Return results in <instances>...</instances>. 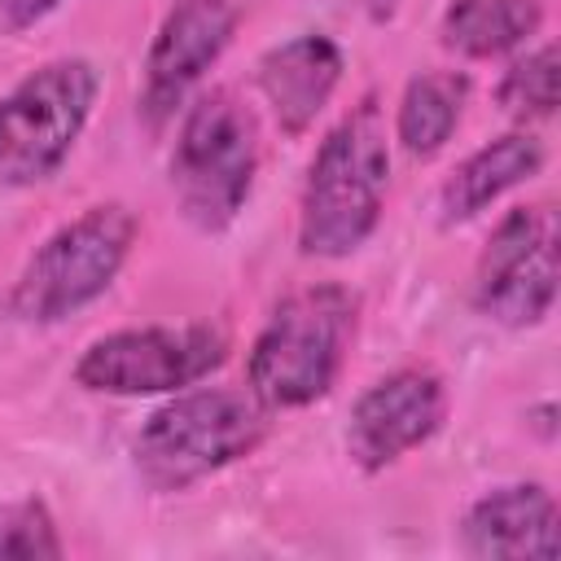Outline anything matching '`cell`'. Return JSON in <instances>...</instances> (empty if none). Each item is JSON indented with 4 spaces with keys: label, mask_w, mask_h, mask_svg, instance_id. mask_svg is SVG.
<instances>
[{
    "label": "cell",
    "mask_w": 561,
    "mask_h": 561,
    "mask_svg": "<svg viewBox=\"0 0 561 561\" xmlns=\"http://www.w3.org/2000/svg\"><path fill=\"white\" fill-rule=\"evenodd\" d=\"M390 175L386 123L373 101L351 110L316 149L307 184H302V215H298V245L316 259H342L368 241L381 219Z\"/></svg>",
    "instance_id": "1"
},
{
    "label": "cell",
    "mask_w": 561,
    "mask_h": 561,
    "mask_svg": "<svg viewBox=\"0 0 561 561\" xmlns=\"http://www.w3.org/2000/svg\"><path fill=\"white\" fill-rule=\"evenodd\" d=\"M267 412L254 390L237 386L175 390L136 434V469L158 491H184L245 460L267 438Z\"/></svg>",
    "instance_id": "2"
},
{
    "label": "cell",
    "mask_w": 561,
    "mask_h": 561,
    "mask_svg": "<svg viewBox=\"0 0 561 561\" xmlns=\"http://www.w3.org/2000/svg\"><path fill=\"white\" fill-rule=\"evenodd\" d=\"M355 294L307 285L267 316L250 346V390L267 408H307L329 394L355 333Z\"/></svg>",
    "instance_id": "3"
},
{
    "label": "cell",
    "mask_w": 561,
    "mask_h": 561,
    "mask_svg": "<svg viewBox=\"0 0 561 561\" xmlns=\"http://www.w3.org/2000/svg\"><path fill=\"white\" fill-rule=\"evenodd\" d=\"M136 241V215L123 202H101L61 224L18 272L9 311L26 324H57L101 298L123 272Z\"/></svg>",
    "instance_id": "4"
},
{
    "label": "cell",
    "mask_w": 561,
    "mask_h": 561,
    "mask_svg": "<svg viewBox=\"0 0 561 561\" xmlns=\"http://www.w3.org/2000/svg\"><path fill=\"white\" fill-rule=\"evenodd\" d=\"M259 171V123L228 92L202 96L171 149V188L184 219L202 232H219L237 219Z\"/></svg>",
    "instance_id": "5"
},
{
    "label": "cell",
    "mask_w": 561,
    "mask_h": 561,
    "mask_svg": "<svg viewBox=\"0 0 561 561\" xmlns=\"http://www.w3.org/2000/svg\"><path fill=\"white\" fill-rule=\"evenodd\" d=\"M96 70L83 57H57L0 96V184L48 180L75 149L92 105Z\"/></svg>",
    "instance_id": "6"
},
{
    "label": "cell",
    "mask_w": 561,
    "mask_h": 561,
    "mask_svg": "<svg viewBox=\"0 0 561 561\" xmlns=\"http://www.w3.org/2000/svg\"><path fill=\"white\" fill-rule=\"evenodd\" d=\"M228 359V333L219 324H149L118 329L83 346L75 381L92 394H175L197 386Z\"/></svg>",
    "instance_id": "7"
},
{
    "label": "cell",
    "mask_w": 561,
    "mask_h": 561,
    "mask_svg": "<svg viewBox=\"0 0 561 561\" xmlns=\"http://www.w3.org/2000/svg\"><path fill=\"white\" fill-rule=\"evenodd\" d=\"M557 298V224L548 206L508 210L473 267V302L508 329L539 324Z\"/></svg>",
    "instance_id": "8"
},
{
    "label": "cell",
    "mask_w": 561,
    "mask_h": 561,
    "mask_svg": "<svg viewBox=\"0 0 561 561\" xmlns=\"http://www.w3.org/2000/svg\"><path fill=\"white\" fill-rule=\"evenodd\" d=\"M447 412V390L425 368H399L373 381L346 421V451L364 473L390 469L408 451L434 438Z\"/></svg>",
    "instance_id": "9"
},
{
    "label": "cell",
    "mask_w": 561,
    "mask_h": 561,
    "mask_svg": "<svg viewBox=\"0 0 561 561\" xmlns=\"http://www.w3.org/2000/svg\"><path fill=\"white\" fill-rule=\"evenodd\" d=\"M237 26V13L228 0H180L145 57V88H140V110L149 114V123H167L180 101L188 96V88L219 61V53L228 48Z\"/></svg>",
    "instance_id": "10"
},
{
    "label": "cell",
    "mask_w": 561,
    "mask_h": 561,
    "mask_svg": "<svg viewBox=\"0 0 561 561\" xmlns=\"http://www.w3.org/2000/svg\"><path fill=\"white\" fill-rule=\"evenodd\" d=\"M469 557L552 561L557 557V500L539 482H513L469 504L460 522Z\"/></svg>",
    "instance_id": "11"
},
{
    "label": "cell",
    "mask_w": 561,
    "mask_h": 561,
    "mask_svg": "<svg viewBox=\"0 0 561 561\" xmlns=\"http://www.w3.org/2000/svg\"><path fill=\"white\" fill-rule=\"evenodd\" d=\"M342 79V48L324 35H298L259 57V92L285 136H302Z\"/></svg>",
    "instance_id": "12"
},
{
    "label": "cell",
    "mask_w": 561,
    "mask_h": 561,
    "mask_svg": "<svg viewBox=\"0 0 561 561\" xmlns=\"http://www.w3.org/2000/svg\"><path fill=\"white\" fill-rule=\"evenodd\" d=\"M543 167V145L530 131H508L491 145H482L478 153H469L438 193V210L443 224H460L473 219L478 210H486L491 202H500L508 188H517L522 180H530Z\"/></svg>",
    "instance_id": "13"
},
{
    "label": "cell",
    "mask_w": 561,
    "mask_h": 561,
    "mask_svg": "<svg viewBox=\"0 0 561 561\" xmlns=\"http://www.w3.org/2000/svg\"><path fill=\"white\" fill-rule=\"evenodd\" d=\"M543 22L539 0H451L438 35L460 57H500L522 48Z\"/></svg>",
    "instance_id": "14"
},
{
    "label": "cell",
    "mask_w": 561,
    "mask_h": 561,
    "mask_svg": "<svg viewBox=\"0 0 561 561\" xmlns=\"http://www.w3.org/2000/svg\"><path fill=\"white\" fill-rule=\"evenodd\" d=\"M469 101V79L460 70H425L416 75L403 96H399V114H394V136L412 158H434Z\"/></svg>",
    "instance_id": "15"
},
{
    "label": "cell",
    "mask_w": 561,
    "mask_h": 561,
    "mask_svg": "<svg viewBox=\"0 0 561 561\" xmlns=\"http://www.w3.org/2000/svg\"><path fill=\"white\" fill-rule=\"evenodd\" d=\"M500 105L513 118H548L557 110V48L543 44L508 66L500 79Z\"/></svg>",
    "instance_id": "16"
},
{
    "label": "cell",
    "mask_w": 561,
    "mask_h": 561,
    "mask_svg": "<svg viewBox=\"0 0 561 561\" xmlns=\"http://www.w3.org/2000/svg\"><path fill=\"white\" fill-rule=\"evenodd\" d=\"M0 557H22V561L61 557V539H57L53 513L39 500L0 504Z\"/></svg>",
    "instance_id": "17"
},
{
    "label": "cell",
    "mask_w": 561,
    "mask_h": 561,
    "mask_svg": "<svg viewBox=\"0 0 561 561\" xmlns=\"http://www.w3.org/2000/svg\"><path fill=\"white\" fill-rule=\"evenodd\" d=\"M61 0H0V35H18L26 26H35L39 18H48Z\"/></svg>",
    "instance_id": "18"
},
{
    "label": "cell",
    "mask_w": 561,
    "mask_h": 561,
    "mask_svg": "<svg viewBox=\"0 0 561 561\" xmlns=\"http://www.w3.org/2000/svg\"><path fill=\"white\" fill-rule=\"evenodd\" d=\"M368 9H373V18H386L390 9H394V0H364Z\"/></svg>",
    "instance_id": "19"
}]
</instances>
